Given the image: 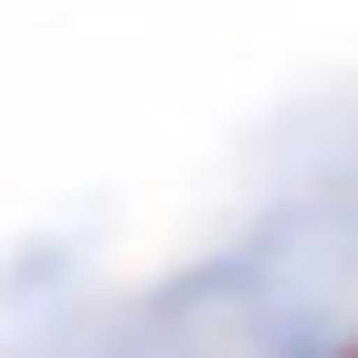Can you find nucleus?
Listing matches in <instances>:
<instances>
[{
    "instance_id": "1",
    "label": "nucleus",
    "mask_w": 358,
    "mask_h": 358,
    "mask_svg": "<svg viewBox=\"0 0 358 358\" xmlns=\"http://www.w3.org/2000/svg\"><path fill=\"white\" fill-rule=\"evenodd\" d=\"M337 358H358V337H348V348H337Z\"/></svg>"
}]
</instances>
